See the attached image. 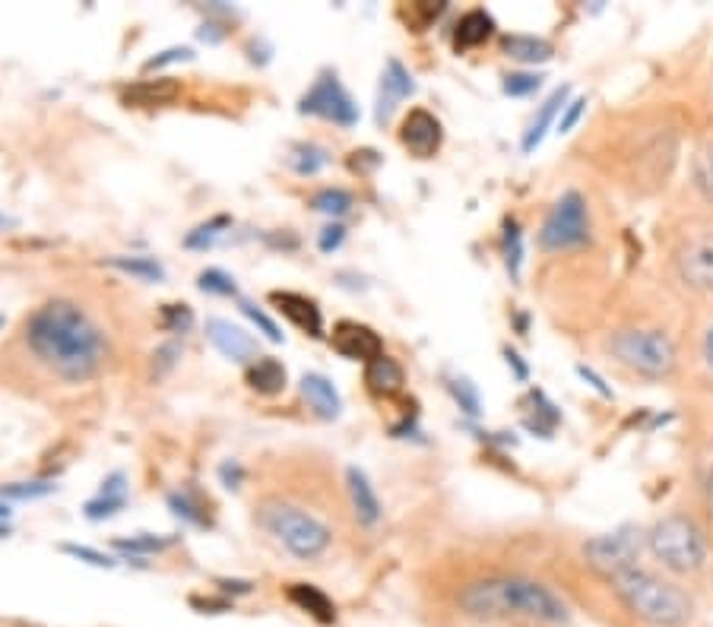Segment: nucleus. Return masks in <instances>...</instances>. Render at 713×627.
I'll return each mask as SVG.
<instances>
[{
  "mask_svg": "<svg viewBox=\"0 0 713 627\" xmlns=\"http://www.w3.org/2000/svg\"><path fill=\"white\" fill-rule=\"evenodd\" d=\"M26 346L38 359V365H45L67 384L92 380L109 355L99 324L67 298L45 301L26 321Z\"/></svg>",
  "mask_w": 713,
  "mask_h": 627,
  "instance_id": "1",
  "label": "nucleus"
},
{
  "mask_svg": "<svg viewBox=\"0 0 713 627\" xmlns=\"http://www.w3.org/2000/svg\"><path fill=\"white\" fill-rule=\"evenodd\" d=\"M460 609L479 622L521 618L533 625H567V605L559 592L529 577H483L466 584L456 595Z\"/></svg>",
  "mask_w": 713,
  "mask_h": 627,
  "instance_id": "2",
  "label": "nucleus"
},
{
  "mask_svg": "<svg viewBox=\"0 0 713 627\" xmlns=\"http://www.w3.org/2000/svg\"><path fill=\"white\" fill-rule=\"evenodd\" d=\"M612 587L618 592V599L647 625L681 627L688 625L695 615V602L688 592L670 580H663V577H656V574H650V570H643V567H631V570L612 577Z\"/></svg>",
  "mask_w": 713,
  "mask_h": 627,
  "instance_id": "3",
  "label": "nucleus"
},
{
  "mask_svg": "<svg viewBox=\"0 0 713 627\" xmlns=\"http://www.w3.org/2000/svg\"><path fill=\"white\" fill-rule=\"evenodd\" d=\"M258 523L299 561H314L330 549L334 532L327 523L286 501H263L258 507Z\"/></svg>",
  "mask_w": 713,
  "mask_h": 627,
  "instance_id": "4",
  "label": "nucleus"
},
{
  "mask_svg": "<svg viewBox=\"0 0 713 627\" xmlns=\"http://www.w3.org/2000/svg\"><path fill=\"white\" fill-rule=\"evenodd\" d=\"M647 542H650V552L676 574H695L708 561L704 536L695 526V519H688L685 514H670V517L660 519L650 529Z\"/></svg>",
  "mask_w": 713,
  "mask_h": 627,
  "instance_id": "5",
  "label": "nucleus"
},
{
  "mask_svg": "<svg viewBox=\"0 0 713 627\" xmlns=\"http://www.w3.org/2000/svg\"><path fill=\"white\" fill-rule=\"evenodd\" d=\"M609 349L625 368L643 377H666L676 371V346L663 330H618Z\"/></svg>",
  "mask_w": 713,
  "mask_h": 627,
  "instance_id": "6",
  "label": "nucleus"
},
{
  "mask_svg": "<svg viewBox=\"0 0 713 627\" xmlns=\"http://www.w3.org/2000/svg\"><path fill=\"white\" fill-rule=\"evenodd\" d=\"M590 241V210L584 193L577 190H564L555 200V206L549 210V216L539 228V248L549 254L559 251H574L584 248Z\"/></svg>",
  "mask_w": 713,
  "mask_h": 627,
  "instance_id": "7",
  "label": "nucleus"
},
{
  "mask_svg": "<svg viewBox=\"0 0 713 627\" xmlns=\"http://www.w3.org/2000/svg\"><path fill=\"white\" fill-rule=\"evenodd\" d=\"M299 114H314V117L334 121L339 127L359 124V105L346 92V86L339 83V76L334 71H324L314 79V86L301 96Z\"/></svg>",
  "mask_w": 713,
  "mask_h": 627,
  "instance_id": "8",
  "label": "nucleus"
},
{
  "mask_svg": "<svg viewBox=\"0 0 713 627\" xmlns=\"http://www.w3.org/2000/svg\"><path fill=\"white\" fill-rule=\"evenodd\" d=\"M584 554H587V564L593 570H600L602 577H618L631 567H638L640 557V539L638 532L631 526L618 529V532H605V536H597L584 546Z\"/></svg>",
  "mask_w": 713,
  "mask_h": 627,
  "instance_id": "9",
  "label": "nucleus"
},
{
  "mask_svg": "<svg viewBox=\"0 0 713 627\" xmlns=\"http://www.w3.org/2000/svg\"><path fill=\"white\" fill-rule=\"evenodd\" d=\"M676 269L685 286L713 292V231H701L678 248Z\"/></svg>",
  "mask_w": 713,
  "mask_h": 627,
  "instance_id": "10",
  "label": "nucleus"
},
{
  "mask_svg": "<svg viewBox=\"0 0 713 627\" xmlns=\"http://www.w3.org/2000/svg\"><path fill=\"white\" fill-rule=\"evenodd\" d=\"M207 339L213 342V349L235 362V365H254L261 355H258V339L245 327L232 324L226 317H210L207 321Z\"/></svg>",
  "mask_w": 713,
  "mask_h": 627,
  "instance_id": "11",
  "label": "nucleus"
},
{
  "mask_svg": "<svg viewBox=\"0 0 713 627\" xmlns=\"http://www.w3.org/2000/svg\"><path fill=\"white\" fill-rule=\"evenodd\" d=\"M400 140H403V147L410 149L415 159H431L441 149V140H445L441 121L431 111L413 109L403 117Z\"/></svg>",
  "mask_w": 713,
  "mask_h": 627,
  "instance_id": "12",
  "label": "nucleus"
},
{
  "mask_svg": "<svg viewBox=\"0 0 713 627\" xmlns=\"http://www.w3.org/2000/svg\"><path fill=\"white\" fill-rule=\"evenodd\" d=\"M330 346L337 349L342 359L349 362H375L384 355V342L372 327L365 324H355V321H342L334 327L330 336Z\"/></svg>",
  "mask_w": 713,
  "mask_h": 627,
  "instance_id": "13",
  "label": "nucleus"
},
{
  "mask_svg": "<svg viewBox=\"0 0 713 627\" xmlns=\"http://www.w3.org/2000/svg\"><path fill=\"white\" fill-rule=\"evenodd\" d=\"M413 92H415L413 74H410L397 58H390L387 67H384V74H380V86H377V105H375L377 124H387L390 114L397 111V105H400L403 99H410Z\"/></svg>",
  "mask_w": 713,
  "mask_h": 627,
  "instance_id": "14",
  "label": "nucleus"
},
{
  "mask_svg": "<svg viewBox=\"0 0 713 627\" xmlns=\"http://www.w3.org/2000/svg\"><path fill=\"white\" fill-rule=\"evenodd\" d=\"M346 491H349V501H352V511H355V519L362 523V526H377V519H380V498H377L375 485L368 479V473L365 469H359V466H349L346 469Z\"/></svg>",
  "mask_w": 713,
  "mask_h": 627,
  "instance_id": "15",
  "label": "nucleus"
},
{
  "mask_svg": "<svg viewBox=\"0 0 713 627\" xmlns=\"http://www.w3.org/2000/svg\"><path fill=\"white\" fill-rule=\"evenodd\" d=\"M270 301L276 304V311L283 314V317H289L301 333H308V336H324V317H321V308L311 301V298L299 296V292H273Z\"/></svg>",
  "mask_w": 713,
  "mask_h": 627,
  "instance_id": "16",
  "label": "nucleus"
},
{
  "mask_svg": "<svg viewBox=\"0 0 713 627\" xmlns=\"http://www.w3.org/2000/svg\"><path fill=\"white\" fill-rule=\"evenodd\" d=\"M182 96V83L172 76H155V79H140L134 86L124 89V105L134 109H159V105H172Z\"/></svg>",
  "mask_w": 713,
  "mask_h": 627,
  "instance_id": "17",
  "label": "nucleus"
},
{
  "mask_svg": "<svg viewBox=\"0 0 713 627\" xmlns=\"http://www.w3.org/2000/svg\"><path fill=\"white\" fill-rule=\"evenodd\" d=\"M301 397L308 400V406L314 409L321 418H337L339 412H342V400H339L334 380L317 374V371L301 374Z\"/></svg>",
  "mask_w": 713,
  "mask_h": 627,
  "instance_id": "18",
  "label": "nucleus"
},
{
  "mask_svg": "<svg viewBox=\"0 0 713 627\" xmlns=\"http://www.w3.org/2000/svg\"><path fill=\"white\" fill-rule=\"evenodd\" d=\"M289 602L299 605L301 612H308L321 625H334L337 622V605L330 602V595L321 592L317 587H311V584H292L289 587Z\"/></svg>",
  "mask_w": 713,
  "mask_h": 627,
  "instance_id": "19",
  "label": "nucleus"
},
{
  "mask_svg": "<svg viewBox=\"0 0 713 627\" xmlns=\"http://www.w3.org/2000/svg\"><path fill=\"white\" fill-rule=\"evenodd\" d=\"M365 384H368V390L377 393V397H397V393L403 390V384H406V374H403V368H400L390 355H380L375 362H368Z\"/></svg>",
  "mask_w": 713,
  "mask_h": 627,
  "instance_id": "20",
  "label": "nucleus"
},
{
  "mask_svg": "<svg viewBox=\"0 0 713 627\" xmlns=\"http://www.w3.org/2000/svg\"><path fill=\"white\" fill-rule=\"evenodd\" d=\"M248 387L261 397H276L286 390V368L279 359L261 355L254 365H248Z\"/></svg>",
  "mask_w": 713,
  "mask_h": 627,
  "instance_id": "21",
  "label": "nucleus"
},
{
  "mask_svg": "<svg viewBox=\"0 0 713 627\" xmlns=\"http://www.w3.org/2000/svg\"><path fill=\"white\" fill-rule=\"evenodd\" d=\"M491 36H495V20L488 16L486 10H470V13H463L460 23H456L453 45H456L460 51H466V48L486 45Z\"/></svg>",
  "mask_w": 713,
  "mask_h": 627,
  "instance_id": "22",
  "label": "nucleus"
},
{
  "mask_svg": "<svg viewBox=\"0 0 713 627\" xmlns=\"http://www.w3.org/2000/svg\"><path fill=\"white\" fill-rule=\"evenodd\" d=\"M501 51L508 58L521 61V64H546L555 54V48L546 38L536 36H504L501 38Z\"/></svg>",
  "mask_w": 713,
  "mask_h": 627,
  "instance_id": "23",
  "label": "nucleus"
},
{
  "mask_svg": "<svg viewBox=\"0 0 713 627\" xmlns=\"http://www.w3.org/2000/svg\"><path fill=\"white\" fill-rule=\"evenodd\" d=\"M564 99H567V86L562 89H555L546 102H542V109L539 114L533 117V124H529V130L524 134V152H533V149L539 147L542 140H546V134H549V127H552V121H555V114L564 109Z\"/></svg>",
  "mask_w": 713,
  "mask_h": 627,
  "instance_id": "24",
  "label": "nucleus"
},
{
  "mask_svg": "<svg viewBox=\"0 0 713 627\" xmlns=\"http://www.w3.org/2000/svg\"><path fill=\"white\" fill-rule=\"evenodd\" d=\"M352 206H355V200H352V193L342 190V187H324V190H317V193L311 197V210H314V213H324V216H330V220L349 216Z\"/></svg>",
  "mask_w": 713,
  "mask_h": 627,
  "instance_id": "25",
  "label": "nucleus"
},
{
  "mask_svg": "<svg viewBox=\"0 0 713 627\" xmlns=\"http://www.w3.org/2000/svg\"><path fill=\"white\" fill-rule=\"evenodd\" d=\"M109 266L127 273V276L147 279V283H162L165 279V266L155 258H109Z\"/></svg>",
  "mask_w": 713,
  "mask_h": 627,
  "instance_id": "26",
  "label": "nucleus"
},
{
  "mask_svg": "<svg viewBox=\"0 0 713 627\" xmlns=\"http://www.w3.org/2000/svg\"><path fill=\"white\" fill-rule=\"evenodd\" d=\"M58 485L54 481H10V485H0V501H38V498H48L54 494Z\"/></svg>",
  "mask_w": 713,
  "mask_h": 627,
  "instance_id": "27",
  "label": "nucleus"
},
{
  "mask_svg": "<svg viewBox=\"0 0 713 627\" xmlns=\"http://www.w3.org/2000/svg\"><path fill=\"white\" fill-rule=\"evenodd\" d=\"M691 175H695V187L701 190V197L708 203H713V143H704V147L695 152Z\"/></svg>",
  "mask_w": 713,
  "mask_h": 627,
  "instance_id": "28",
  "label": "nucleus"
},
{
  "mask_svg": "<svg viewBox=\"0 0 713 627\" xmlns=\"http://www.w3.org/2000/svg\"><path fill=\"white\" fill-rule=\"evenodd\" d=\"M327 162H330L327 149L314 147V143H301V147L292 149V155H289V165H292L299 175H317Z\"/></svg>",
  "mask_w": 713,
  "mask_h": 627,
  "instance_id": "29",
  "label": "nucleus"
},
{
  "mask_svg": "<svg viewBox=\"0 0 713 627\" xmlns=\"http://www.w3.org/2000/svg\"><path fill=\"white\" fill-rule=\"evenodd\" d=\"M197 289H200V292H207V296H223V298L238 296V286H235V279L228 276L226 269H220V266H210V269H203V273L197 276Z\"/></svg>",
  "mask_w": 713,
  "mask_h": 627,
  "instance_id": "30",
  "label": "nucleus"
},
{
  "mask_svg": "<svg viewBox=\"0 0 713 627\" xmlns=\"http://www.w3.org/2000/svg\"><path fill=\"white\" fill-rule=\"evenodd\" d=\"M228 225H232L228 216H216V220L203 222V225H197L188 238H185V244H188V248H197V251H203V248H213V244H216V241L226 235Z\"/></svg>",
  "mask_w": 713,
  "mask_h": 627,
  "instance_id": "31",
  "label": "nucleus"
},
{
  "mask_svg": "<svg viewBox=\"0 0 713 627\" xmlns=\"http://www.w3.org/2000/svg\"><path fill=\"white\" fill-rule=\"evenodd\" d=\"M504 258H508L511 276L517 279L521 263H524V235H521V225L514 220H508V225H504Z\"/></svg>",
  "mask_w": 713,
  "mask_h": 627,
  "instance_id": "32",
  "label": "nucleus"
},
{
  "mask_svg": "<svg viewBox=\"0 0 713 627\" xmlns=\"http://www.w3.org/2000/svg\"><path fill=\"white\" fill-rule=\"evenodd\" d=\"M159 324L165 333H188L193 327V311L188 304H162Z\"/></svg>",
  "mask_w": 713,
  "mask_h": 627,
  "instance_id": "33",
  "label": "nucleus"
},
{
  "mask_svg": "<svg viewBox=\"0 0 713 627\" xmlns=\"http://www.w3.org/2000/svg\"><path fill=\"white\" fill-rule=\"evenodd\" d=\"M124 504H127V494H96L92 501H86V507H83V514L89 519H105L114 517L117 511H124Z\"/></svg>",
  "mask_w": 713,
  "mask_h": 627,
  "instance_id": "34",
  "label": "nucleus"
},
{
  "mask_svg": "<svg viewBox=\"0 0 713 627\" xmlns=\"http://www.w3.org/2000/svg\"><path fill=\"white\" fill-rule=\"evenodd\" d=\"M168 546V539H159L150 532H140V536H130V539H114V549L124 554H155Z\"/></svg>",
  "mask_w": 713,
  "mask_h": 627,
  "instance_id": "35",
  "label": "nucleus"
},
{
  "mask_svg": "<svg viewBox=\"0 0 713 627\" xmlns=\"http://www.w3.org/2000/svg\"><path fill=\"white\" fill-rule=\"evenodd\" d=\"M168 507H172L175 517H182L185 523H190V526H207V523H210L207 514L190 501L185 491H172V494H168Z\"/></svg>",
  "mask_w": 713,
  "mask_h": 627,
  "instance_id": "36",
  "label": "nucleus"
},
{
  "mask_svg": "<svg viewBox=\"0 0 713 627\" xmlns=\"http://www.w3.org/2000/svg\"><path fill=\"white\" fill-rule=\"evenodd\" d=\"M542 86V76L539 74H508L504 76V96H511V99H524V96H533L536 89Z\"/></svg>",
  "mask_w": 713,
  "mask_h": 627,
  "instance_id": "37",
  "label": "nucleus"
},
{
  "mask_svg": "<svg viewBox=\"0 0 713 627\" xmlns=\"http://www.w3.org/2000/svg\"><path fill=\"white\" fill-rule=\"evenodd\" d=\"M241 314H245V317H248V321H251V324H254V327H258V330H261L263 336L270 339V342H283V333H279V327H276V324H273V321L263 314L254 301H241Z\"/></svg>",
  "mask_w": 713,
  "mask_h": 627,
  "instance_id": "38",
  "label": "nucleus"
},
{
  "mask_svg": "<svg viewBox=\"0 0 713 627\" xmlns=\"http://www.w3.org/2000/svg\"><path fill=\"white\" fill-rule=\"evenodd\" d=\"M448 387H451L453 400L460 403V409H463L466 415H479V393H476V387H473L466 377H456Z\"/></svg>",
  "mask_w": 713,
  "mask_h": 627,
  "instance_id": "39",
  "label": "nucleus"
},
{
  "mask_svg": "<svg viewBox=\"0 0 713 627\" xmlns=\"http://www.w3.org/2000/svg\"><path fill=\"white\" fill-rule=\"evenodd\" d=\"M61 552L71 554V557H76V561H86V564H92V567H105V570H112L114 564H117L112 554L96 552V549H89V546H74V542L61 546Z\"/></svg>",
  "mask_w": 713,
  "mask_h": 627,
  "instance_id": "40",
  "label": "nucleus"
},
{
  "mask_svg": "<svg viewBox=\"0 0 713 627\" xmlns=\"http://www.w3.org/2000/svg\"><path fill=\"white\" fill-rule=\"evenodd\" d=\"M178 61H193V51H190V48H168V51H162V54L150 58L143 71H159V67H165V64H178Z\"/></svg>",
  "mask_w": 713,
  "mask_h": 627,
  "instance_id": "41",
  "label": "nucleus"
},
{
  "mask_svg": "<svg viewBox=\"0 0 713 627\" xmlns=\"http://www.w3.org/2000/svg\"><path fill=\"white\" fill-rule=\"evenodd\" d=\"M342 241H346V228H342L339 222H330V225L321 231V238H317V248H321L324 254H334Z\"/></svg>",
  "mask_w": 713,
  "mask_h": 627,
  "instance_id": "42",
  "label": "nucleus"
},
{
  "mask_svg": "<svg viewBox=\"0 0 713 627\" xmlns=\"http://www.w3.org/2000/svg\"><path fill=\"white\" fill-rule=\"evenodd\" d=\"M220 481L226 485L228 491H238L241 481H245V466H241L238 460H226V463L220 466Z\"/></svg>",
  "mask_w": 713,
  "mask_h": 627,
  "instance_id": "43",
  "label": "nucleus"
},
{
  "mask_svg": "<svg viewBox=\"0 0 713 627\" xmlns=\"http://www.w3.org/2000/svg\"><path fill=\"white\" fill-rule=\"evenodd\" d=\"M152 359H159V368H155V377H159V374H165V371L172 368V365H175V362L182 359V349H178V346L172 342V346H162V349H159V352H155Z\"/></svg>",
  "mask_w": 713,
  "mask_h": 627,
  "instance_id": "44",
  "label": "nucleus"
},
{
  "mask_svg": "<svg viewBox=\"0 0 713 627\" xmlns=\"http://www.w3.org/2000/svg\"><path fill=\"white\" fill-rule=\"evenodd\" d=\"M584 109H587V99H574L571 105H567V111H564V117L559 121V134H567L577 121H580V114H584Z\"/></svg>",
  "mask_w": 713,
  "mask_h": 627,
  "instance_id": "45",
  "label": "nucleus"
},
{
  "mask_svg": "<svg viewBox=\"0 0 713 627\" xmlns=\"http://www.w3.org/2000/svg\"><path fill=\"white\" fill-rule=\"evenodd\" d=\"M190 605H193V609H203V612L210 609V615H220V612H228V609H232L228 599H200V595H193Z\"/></svg>",
  "mask_w": 713,
  "mask_h": 627,
  "instance_id": "46",
  "label": "nucleus"
},
{
  "mask_svg": "<svg viewBox=\"0 0 713 627\" xmlns=\"http://www.w3.org/2000/svg\"><path fill=\"white\" fill-rule=\"evenodd\" d=\"M216 584H220V590L232 592V595H248V592L254 590L251 580H216Z\"/></svg>",
  "mask_w": 713,
  "mask_h": 627,
  "instance_id": "47",
  "label": "nucleus"
},
{
  "mask_svg": "<svg viewBox=\"0 0 713 627\" xmlns=\"http://www.w3.org/2000/svg\"><path fill=\"white\" fill-rule=\"evenodd\" d=\"M504 359H508V365H511V368L517 371V380H526V374H529V371H526V365L521 362V355H517L514 349H504Z\"/></svg>",
  "mask_w": 713,
  "mask_h": 627,
  "instance_id": "48",
  "label": "nucleus"
},
{
  "mask_svg": "<svg viewBox=\"0 0 713 627\" xmlns=\"http://www.w3.org/2000/svg\"><path fill=\"white\" fill-rule=\"evenodd\" d=\"M580 374H584V377H587V380H590V384H593V387H597V390H600L602 397H612V390H609V387H605V384H602V377H597V374H593V371L590 368H584V365H580Z\"/></svg>",
  "mask_w": 713,
  "mask_h": 627,
  "instance_id": "49",
  "label": "nucleus"
},
{
  "mask_svg": "<svg viewBox=\"0 0 713 627\" xmlns=\"http://www.w3.org/2000/svg\"><path fill=\"white\" fill-rule=\"evenodd\" d=\"M704 352H708V362L713 365V327L708 330V339H704Z\"/></svg>",
  "mask_w": 713,
  "mask_h": 627,
  "instance_id": "50",
  "label": "nucleus"
},
{
  "mask_svg": "<svg viewBox=\"0 0 713 627\" xmlns=\"http://www.w3.org/2000/svg\"><path fill=\"white\" fill-rule=\"evenodd\" d=\"M13 517V507H10V501H0V519H10Z\"/></svg>",
  "mask_w": 713,
  "mask_h": 627,
  "instance_id": "51",
  "label": "nucleus"
},
{
  "mask_svg": "<svg viewBox=\"0 0 713 627\" xmlns=\"http://www.w3.org/2000/svg\"><path fill=\"white\" fill-rule=\"evenodd\" d=\"M10 225H13V220H10V216H3V213H0V228H10Z\"/></svg>",
  "mask_w": 713,
  "mask_h": 627,
  "instance_id": "52",
  "label": "nucleus"
},
{
  "mask_svg": "<svg viewBox=\"0 0 713 627\" xmlns=\"http://www.w3.org/2000/svg\"><path fill=\"white\" fill-rule=\"evenodd\" d=\"M3 324H7V321H3V314H0V330H3Z\"/></svg>",
  "mask_w": 713,
  "mask_h": 627,
  "instance_id": "53",
  "label": "nucleus"
}]
</instances>
